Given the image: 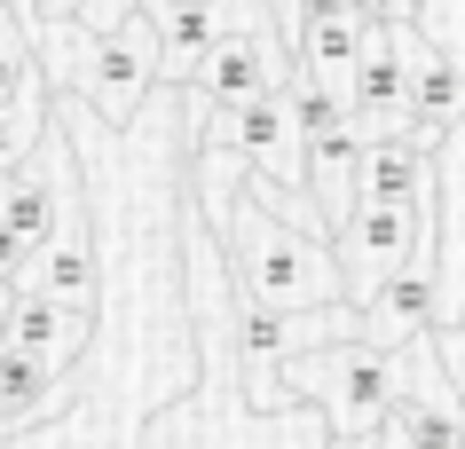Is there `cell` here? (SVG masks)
Returning a JSON list of instances; mask_svg holds the SVG:
<instances>
[{
  "mask_svg": "<svg viewBox=\"0 0 465 449\" xmlns=\"http://www.w3.org/2000/svg\"><path fill=\"white\" fill-rule=\"evenodd\" d=\"M221 260L229 284L245 299V316H316V307H347V260L340 245H323L316 229H300L292 213H276L261 198V174L245 166L237 190H221Z\"/></svg>",
  "mask_w": 465,
  "mask_h": 449,
  "instance_id": "cell-1",
  "label": "cell"
},
{
  "mask_svg": "<svg viewBox=\"0 0 465 449\" xmlns=\"http://www.w3.org/2000/svg\"><path fill=\"white\" fill-rule=\"evenodd\" d=\"M40 40V63H48L55 87L87 95L111 126H126L143 111L150 79H158V24H119V32H87V24H32Z\"/></svg>",
  "mask_w": 465,
  "mask_h": 449,
  "instance_id": "cell-2",
  "label": "cell"
},
{
  "mask_svg": "<svg viewBox=\"0 0 465 449\" xmlns=\"http://www.w3.org/2000/svg\"><path fill=\"white\" fill-rule=\"evenodd\" d=\"M284 386H300V395H316L323 410H331V434L340 442H371L379 425H387L394 410V355L371 347V339H323V347H300L292 363H284Z\"/></svg>",
  "mask_w": 465,
  "mask_h": 449,
  "instance_id": "cell-3",
  "label": "cell"
},
{
  "mask_svg": "<svg viewBox=\"0 0 465 449\" xmlns=\"http://www.w3.org/2000/svg\"><path fill=\"white\" fill-rule=\"evenodd\" d=\"M205 150H213V158H245L252 174L276 181V190H308V134H300L292 87L252 95V102H237V111H213Z\"/></svg>",
  "mask_w": 465,
  "mask_h": 449,
  "instance_id": "cell-4",
  "label": "cell"
},
{
  "mask_svg": "<svg viewBox=\"0 0 465 449\" xmlns=\"http://www.w3.org/2000/svg\"><path fill=\"white\" fill-rule=\"evenodd\" d=\"M426 229H434V213L426 205H387V198H355L340 213V260L347 276H355V292H379L394 268H411V260H426Z\"/></svg>",
  "mask_w": 465,
  "mask_h": 449,
  "instance_id": "cell-5",
  "label": "cell"
},
{
  "mask_svg": "<svg viewBox=\"0 0 465 449\" xmlns=\"http://www.w3.org/2000/svg\"><path fill=\"white\" fill-rule=\"evenodd\" d=\"M292 79H300V63L276 48L269 32H261V16H252V24H237L205 63H197V95L213 102V111H237V102H252V95L292 87Z\"/></svg>",
  "mask_w": 465,
  "mask_h": 449,
  "instance_id": "cell-6",
  "label": "cell"
},
{
  "mask_svg": "<svg viewBox=\"0 0 465 449\" xmlns=\"http://www.w3.org/2000/svg\"><path fill=\"white\" fill-rule=\"evenodd\" d=\"M245 8L261 0H143V16L158 24V79H197V63L245 24Z\"/></svg>",
  "mask_w": 465,
  "mask_h": 449,
  "instance_id": "cell-7",
  "label": "cell"
},
{
  "mask_svg": "<svg viewBox=\"0 0 465 449\" xmlns=\"http://www.w3.org/2000/svg\"><path fill=\"white\" fill-rule=\"evenodd\" d=\"M347 111L363 126L371 142H387V134H411V55L394 40V24H371V48L347 79Z\"/></svg>",
  "mask_w": 465,
  "mask_h": 449,
  "instance_id": "cell-8",
  "label": "cell"
},
{
  "mask_svg": "<svg viewBox=\"0 0 465 449\" xmlns=\"http://www.w3.org/2000/svg\"><path fill=\"white\" fill-rule=\"evenodd\" d=\"M394 40H402V55H411V142L434 150L441 134H458V126H465V72H458L441 48L418 40L411 16L394 24Z\"/></svg>",
  "mask_w": 465,
  "mask_h": 449,
  "instance_id": "cell-9",
  "label": "cell"
},
{
  "mask_svg": "<svg viewBox=\"0 0 465 449\" xmlns=\"http://www.w3.org/2000/svg\"><path fill=\"white\" fill-rule=\"evenodd\" d=\"M87 339H95V316H87V307H64V299L40 292V284L16 292L8 347H25V355H40V363H55V371H72L79 355H87Z\"/></svg>",
  "mask_w": 465,
  "mask_h": 449,
  "instance_id": "cell-10",
  "label": "cell"
},
{
  "mask_svg": "<svg viewBox=\"0 0 465 449\" xmlns=\"http://www.w3.org/2000/svg\"><path fill=\"white\" fill-rule=\"evenodd\" d=\"M426 324H434V260L394 268L387 284L363 299V339H371V347H387V355H402Z\"/></svg>",
  "mask_w": 465,
  "mask_h": 449,
  "instance_id": "cell-11",
  "label": "cell"
},
{
  "mask_svg": "<svg viewBox=\"0 0 465 449\" xmlns=\"http://www.w3.org/2000/svg\"><path fill=\"white\" fill-rule=\"evenodd\" d=\"M387 449H465L458 386H402L387 410Z\"/></svg>",
  "mask_w": 465,
  "mask_h": 449,
  "instance_id": "cell-12",
  "label": "cell"
},
{
  "mask_svg": "<svg viewBox=\"0 0 465 449\" xmlns=\"http://www.w3.org/2000/svg\"><path fill=\"white\" fill-rule=\"evenodd\" d=\"M55 410H72L64 371L40 363V355H25V347H0V434L40 425V418H55Z\"/></svg>",
  "mask_w": 465,
  "mask_h": 449,
  "instance_id": "cell-13",
  "label": "cell"
},
{
  "mask_svg": "<svg viewBox=\"0 0 465 449\" xmlns=\"http://www.w3.org/2000/svg\"><path fill=\"white\" fill-rule=\"evenodd\" d=\"M64 174H72V150L55 158V181H64ZM55 181L25 174V166H16V174L0 181V221L16 229V237H25L32 252H55V245H64V213H72V205L55 198Z\"/></svg>",
  "mask_w": 465,
  "mask_h": 449,
  "instance_id": "cell-14",
  "label": "cell"
},
{
  "mask_svg": "<svg viewBox=\"0 0 465 449\" xmlns=\"http://www.w3.org/2000/svg\"><path fill=\"white\" fill-rule=\"evenodd\" d=\"M363 48H371V24H363V16H308V24H292L300 79H331V87H347L355 63H363Z\"/></svg>",
  "mask_w": 465,
  "mask_h": 449,
  "instance_id": "cell-15",
  "label": "cell"
},
{
  "mask_svg": "<svg viewBox=\"0 0 465 449\" xmlns=\"http://www.w3.org/2000/svg\"><path fill=\"white\" fill-rule=\"evenodd\" d=\"M355 198L426 205V142H411V134H387V142H371V150H363V174H355Z\"/></svg>",
  "mask_w": 465,
  "mask_h": 449,
  "instance_id": "cell-16",
  "label": "cell"
},
{
  "mask_svg": "<svg viewBox=\"0 0 465 449\" xmlns=\"http://www.w3.org/2000/svg\"><path fill=\"white\" fill-rule=\"evenodd\" d=\"M40 79H48V63H40V40H32L25 8H8V0H0V111L40 102Z\"/></svg>",
  "mask_w": 465,
  "mask_h": 449,
  "instance_id": "cell-17",
  "label": "cell"
},
{
  "mask_svg": "<svg viewBox=\"0 0 465 449\" xmlns=\"http://www.w3.org/2000/svg\"><path fill=\"white\" fill-rule=\"evenodd\" d=\"M32 284H40V292H55L64 307H87V316H95V252H87V237H72V245L40 252Z\"/></svg>",
  "mask_w": 465,
  "mask_h": 449,
  "instance_id": "cell-18",
  "label": "cell"
},
{
  "mask_svg": "<svg viewBox=\"0 0 465 449\" xmlns=\"http://www.w3.org/2000/svg\"><path fill=\"white\" fill-rule=\"evenodd\" d=\"M40 134H48V102H16V111H0V181L16 174V166H32Z\"/></svg>",
  "mask_w": 465,
  "mask_h": 449,
  "instance_id": "cell-19",
  "label": "cell"
},
{
  "mask_svg": "<svg viewBox=\"0 0 465 449\" xmlns=\"http://www.w3.org/2000/svg\"><path fill=\"white\" fill-rule=\"evenodd\" d=\"M347 16H363V24H402V16H418V0H347Z\"/></svg>",
  "mask_w": 465,
  "mask_h": 449,
  "instance_id": "cell-20",
  "label": "cell"
},
{
  "mask_svg": "<svg viewBox=\"0 0 465 449\" xmlns=\"http://www.w3.org/2000/svg\"><path fill=\"white\" fill-rule=\"evenodd\" d=\"M87 0H25V24H79Z\"/></svg>",
  "mask_w": 465,
  "mask_h": 449,
  "instance_id": "cell-21",
  "label": "cell"
},
{
  "mask_svg": "<svg viewBox=\"0 0 465 449\" xmlns=\"http://www.w3.org/2000/svg\"><path fill=\"white\" fill-rule=\"evenodd\" d=\"M441 378L458 386V402H465V316L450 324V339H441Z\"/></svg>",
  "mask_w": 465,
  "mask_h": 449,
  "instance_id": "cell-22",
  "label": "cell"
},
{
  "mask_svg": "<svg viewBox=\"0 0 465 449\" xmlns=\"http://www.w3.org/2000/svg\"><path fill=\"white\" fill-rule=\"evenodd\" d=\"M32 260H40V252H32V245H25V237H16V229L0 221V276H8V284H16V276H25V268H32Z\"/></svg>",
  "mask_w": 465,
  "mask_h": 449,
  "instance_id": "cell-23",
  "label": "cell"
},
{
  "mask_svg": "<svg viewBox=\"0 0 465 449\" xmlns=\"http://www.w3.org/2000/svg\"><path fill=\"white\" fill-rule=\"evenodd\" d=\"M418 8H426V0H418Z\"/></svg>",
  "mask_w": 465,
  "mask_h": 449,
  "instance_id": "cell-24",
  "label": "cell"
}]
</instances>
